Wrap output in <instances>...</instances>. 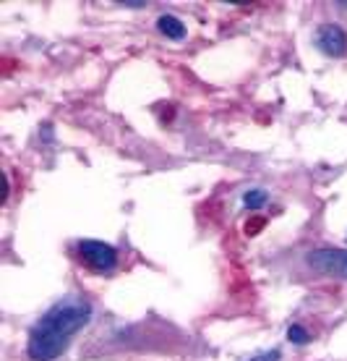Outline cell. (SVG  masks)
Here are the masks:
<instances>
[{"instance_id":"cell-4","label":"cell","mask_w":347,"mask_h":361,"mask_svg":"<svg viewBox=\"0 0 347 361\" xmlns=\"http://www.w3.org/2000/svg\"><path fill=\"white\" fill-rule=\"evenodd\" d=\"M316 45L321 47V53L332 55V58H339V55L347 53V35L345 29L337 27V24H321L319 32H316Z\"/></svg>"},{"instance_id":"cell-5","label":"cell","mask_w":347,"mask_h":361,"mask_svg":"<svg viewBox=\"0 0 347 361\" xmlns=\"http://www.w3.org/2000/svg\"><path fill=\"white\" fill-rule=\"evenodd\" d=\"M157 29H160L168 39H183V37H186V24H183L178 16H172V13H165V16L157 18Z\"/></svg>"},{"instance_id":"cell-3","label":"cell","mask_w":347,"mask_h":361,"mask_svg":"<svg viewBox=\"0 0 347 361\" xmlns=\"http://www.w3.org/2000/svg\"><path fill=\"white\" fill-rule=\"evenodd\" d=\"M308 267H313L321 275L329 278H342L347 280V252L345 249H316L305 257Z\"/></svg>"},{"instance_id":"cell-8","label":"cell","mask_w":347,"mask_h":361,"mask_svg":"<svg viewBox=\"0 0 347 361\" xmlns=\"http://www.w3.org/2000/svg\"><path fill=\"white\" fill-rule=\"evenodd\" d=\"M251 361H279V351H267L261 353V356H253Z\"/></svg>"},{"instance_id":"cell-9","label":"cell","mask_w":347,"mask_h":361,"mask_svg":"<svg viewBox=\"0 0 347 361\" xmlns=\"http://www.w3.org/2000/svg\"><path fill=\"white\" fill-rule=\"evenodd\" d=\"M118 6H128V8H141V6H146V0H120Z\"/></svg>"},{"instance_id":"cell-2","label":"cell","mask_w":347,"mask_h":361,"mask_svg":"<svg viewBox=\"0 0 347 361\" xmlns=\"http://www.w3.org/2000/svg\"><path fill=\"white\" fill-rule=\"evenodd\" d=\"M76 254L81 262L94 272H113L118 267L115 246L105 244V241H79Z\"/></svg>"},{"instance_id":"cell-10","label":"cell","mask_w":347,"mask_h":361,"mask_svg":"<svg viewBox=\"0 0 347 361\" xmlns=\"http://www.w3.org/2000/svg\"><path fill=\"white\" fill-rule=\"evenodd\" d=\"M337 6H342V8H347V0H339Z\"/></svg>"},{"instance_id":"cell-1","label":"cell","mask_w":347,"mask_h":361,"mask_svg":"<svg viewBox=\"0 0 347 361\" xmlns=\"http://www.w3.org/2000/svg\"><path fill=\"white\" fill-rule=\"evenodd\" d=\"M92 304L84 298H63L47 309L42 319L32 327L27 341V356L32 361H55L65 353L71 338L89 325Z\"/></svg>"},{"instance_id":"cell-7","label":"cell","mask_w":347,"mask_h":361,"mask_svg":"<svg viewBox=\"0 0 347 361\" xmlns=\"http://www.w3.org/2000/svg\"><path fill=\"white\" fill-rule=\"evenodd\" d=\"M287 338L293 341V343H298V345H305L308 341H311V335H308V330L303 325H293L290 330H287Z\"/></svg>"},{"instance_id":"cell-6","label":"cell","mask_w":347,"mask_h":361,"mask_svg":"<svg viewBox=\"0 0 347 361\" xmlns=\"http://www.w3.org/2000/svg\"><path fill=\"white\" fill-rule=\"evenodd\" d=\"M267 191L264 189H251V191H246V197H243V204L248 209H261L264 204H267Z\"/></svg>"}]
</instances>
